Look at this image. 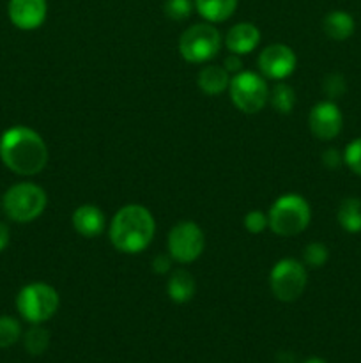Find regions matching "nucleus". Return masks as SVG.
Returning <instances> with one entry per match:
<instances>
[{"instance_id": "1", "label": "nucleus", "mask_w": 361, "mask_h": 363, "mask_svg": "<svg viewBox=\"0 0 361 363\" xmlns=\"http://www.w3.org/2000/svg\"><path fill=\"white\" fill-rule=\"evenodd\" d=\"M0 160L18 176H35L48 163V147L34 130L16 126L0 137Z\"/></svg>"}, {"instance_id": "2", "label": "nucleus", "mask_w": 361, "mask_h": 363, "mask_svg": "<svg viewBox=\"0 0 361 363\" xmlns=\"http://www.w3.org/2000/svg\"><path fill=\"white\" fill-rule=\"evenodd\" d=\"M156 223L147 208L127 204L120 208L110 223V241L122 254H140L151 245Z\"/></svg>"}, {"instance_id": "3", "label": "nucleus", "mask_w": 361, "mask_h": 363, "mask_svg": "<svg viewBox=\"0 0 361 363\" xmlns=\"http://www.w3.org/2000/svg\"><path fill=\"white\" fill-rule=\"evenodd\" d=\"M269 227L282 238L296 236L303 233L311 220L310 204L297 194H287L276 199L269 209Z\"/></svg>"}, {"instance_id": "4", "label": "nucleus", "mask_w": 361, "mask_h": 363, "mask_svg": "<svg viewBox=\"0 0 361 363\" xmlns=\"http://www.w3.org/2000/svg\"><path fill=\"white\" fill-rule=\"evenodd\" d=\"M45 190L34 183H18L4 195V211L13 222L28 223L39 218L46 209Z\"/></svg>"}, {"instance_id": "5", "label": "nucleus", "mask_w": 361, "mask_h": 363, "mask_svg": "<svg viewBox=\"0 0 361 363\" xmlns=\"http://www.w3.org/2000/svg\"><path fill=\"white\" fill-rule=\"evenodd\" d=\"M16 307L25 321L41 325L55 315L59 308V294L48 284H28L18 293Z\"/></svg>"}, {"instance_id": "6", "label": "nucleus", "mask_w": 361, "mask_h": 363, "mask_svg": "<svg viewBox=\"0 0 361 363\" xmlns=\"http://www.w3.org/2000/svg\"><path fill=\"white\" fill-rule=\"evenodd\" d=\"M222 48V35L214 25L197 23L183 32L179 39V53L188 62H207Z\"/></svg>"}, {"instance_id": "7", "label": "nucleus", "mask_w": 361, "mask_h": 363, "mask_svg": "<svg viewBox=\"0 0 361 363\" xmlns=\"http://www.w3.org/2000/svg\"><path fill=\"white\" fill-rule=\"evenodd\" d=\"M269 284L276 300L285 303L296 301L306 289V266L294 259H282L273 268Z\"/></svg>"}, {"instance_id": "8", "label": "nucleus", "mask_w": 361, "mask_h": 363, "mask_svg": "<svg viewBox=\"0 0 361 363\" xmlns=\"http://www.w3.org/2000/svg\"><path fill=\"white\" fill-rule=\"evenodd\" d=\"M230 98L244 113H257L269 99V89L264 78L251 71H239L230 78Z\"/></svg>"}, {"instance_id": "9", "label": "nucleus", "mask_w": 361, "mask_h": 363, "mask_svg": "<svg viewBox=\"0 0 361 363\" xmlns=\"http://www.w3.org/2000/svg\"><path fill=\"white\" fill-rule=\"evenodd\" d=\"M205 248V238L195 222H179L168 234V254L180 264L197 261Z\"/></svg>"}, {"instance_id": "10", "label": "nucleus", "mask_w": 361, "mask_h": 363, "mask_svg": "<svg viewBox=\"0 0 361 363\" xmlns=\"http://www.w3.org/2000/svg\"><path fill=\"white\" fill-rule=\"evenodd\" d=\"M308 126L310 131L314 133V137H317L319 140H333L340 135L343 126V117L340 108L336 106V103L329 101H321L310 110V116H308Z\"/></svg>"}, {"instance_id": "11", "label": "nucleus", "mask_w": 361, "mask_h": 363, "mask_svg": "<svg viewBox=\"0 0 361 363\" xmlns=\"http://www.w3.org/2000/svg\"><path fill=\"white\" fill-rule=\"evenodd\" d=\"M258 67L271 80H283L296 69V53L287 45H271L262 50Z\"/></svg>"}, {"instance_id": "12", "label": "nucleus", "mask_w": 361, "mask_h": 363, "mask_svg": "<svg viewBox=\"0 0 361 363\" xmlns=\"http://www.w3.org/2000/svg\"><path fill=\"white\" fill-rule=\"evenodd\" d=\"M46 0H9L7 14L11 23L20 30H35L46 20Z\"/></svg>"}, {"instance_id": "13", "label": "nucleus", "mask_w": 361, "mask_h": 363, "mask_svg": "<svg viewBox=\"0 0 361 363\" xmlns=\"http://www.w3.org/2000/svg\"><path fill=\"white\" fill-rule=\"evenodd\" d=\"M258 43H260V30L248 21L234 25L225 35V46L230 53H237V55L250 53L251 50L257 48Z\"/></svg>"}, {"instance_id": "14", "label": "nucleus", "mask_w": 361, "mask_h": 363, "mask_svg": "<svg viewBox=\"0 0 361 363\" xmlns=\"http://www.w3.org/2000/svg\"><path fill=\"white\" fill-rule=\"evenodd\" d=\"M106 220L101 209L98 206L85 204L74 209L73 213V227L80 236L84 238H98L105 230Z\"/></svg>"}, {"instance_id": "15", "label": "nucleus", "mask_w": 361, "mask_h": 363, "mask_svg": "<svg viewBox=\"0 0 361 363\" xmlns=\"http://www.w3.org/2000/svg\"><path fill=\"white\" fill-rule=\"evenodd\" d=\"M354 18L345 11H331L322 20V30L333 41H345L354 34Z\"/></svg>"}, {"instance_id": "16", "label": "nucleus", "mask_w": 361, "mask_h": 363, "mask_svg": "<svg viewBox=\"0 0 361 363\" xmlns=\"http://www.w3.org/2000/svg\"><path fill=\"white\" fill-rule=\"evenodd\" d=\"M237 2L239 0H195V7L209 23H222L236 13Z\"/></svg>"}, {"instance_id": "17", "label": "nucleus", "mask_w": 361, "mask_h": 363, "mask_svg": "<svg viewBox=\"0 0 361 363\" xmlns=\"http://www.w3.org/2000/svg\"><path fill=\"white\" fill-rule=\"evenodd\" d=\"M230 85L229 71L222 66H205L198 74V87L207 96H219Z\"/></svg>"}, {"instance_id": "18", "label": "nucleus", "mask_w": 361, "mask_h": 363, "mask_svg": "<svg viewBox=\"0 0 361 363\" xmlns=\"http://www.w3.org/2000/svg\"><path fill=\"white\" fill-rule=\"evenodd\" d=\"M195 279L191 273H188L186 269H177V272L172 273L168 280V286H166V291H168L170 300L176 301V303H186L191 298L195 296Z\"/></svg>"}, {"instance_id": "19", "label": "nucleus", "mask_w": 361, "mask_h": 363, "mask_svg": "<svg viewBox=\"0 0 361 363\" xmlns=\"http://www.w3.org/2000/svg\"><path fill=\"white\" fill-rule=\"evenodd\" d=\"M340 227L350 234L361 233V199L347 197L340 204L336 213Z\"/></svg>"}, {"instance_id": "20", "label": "nucleus", "mask_w": 361, "mask_h": 363, "mask_svg": "<svg viewBox=\"0 0 361 363\" xmlns=\"http://www.w3.org/2000/svg\"><path fill=\"white\" fill-rule=\"evenodd\" d=\"M23 346L27 350L28 354L32 357H39V354L45 353L50 346V333L48 330L42 328V326L34 325L23 337Z\"/></svg>"}, {"instance_id": "21", "label": "nucleus", "mask_w": 361, "mask_h": 363, "mask_svg": "<svg viewBox=\"0 0 361 363\" xmlns=\"http://www.w3.org/2000/svg\"><path fill=\"white\" fill-rule=\"evenodd\" d=\"M271 105L278 113H290V110L296 105V92H294V89L290 85L283 84V82L276 84L271 94Z\"/></svg>"}, {"instance_id": "22", "label": "nucleus", "mask_w": 361, "mask_h": 363, "mask_svg": "<svg viewBox=\"0 0 361 363\" xmlns=\"http://www.w3.org/2000/svg\"><path fill=\"white\" fill-rule=\"evenodd\" d=\"M21 326L11 315H0V347H11L20 340Z\"/></svg>"}, {"instance_id": "23", "label": "nucleus", "mask_w": 361, "mask_h": 363, "mask_svg": "<svg viewBox=\"0 0 361 363\" xmlns=\"http://www.w3.org/2000/svg\"><path fill=\"white\" fill-rule=\"evenodd\" d=\"M329 250L326 245L322 243H310L303 252V264L306 268H322L328 262Z\"/></svg>"}, {"instance_id": "24", "label": "nucleus", "mask_w": 361, "mask_h": 363, "mask_svg": "<svg viewBox=\"0 0 361 363\" xmlns=\"http://www.w3.org/2000/svg\"><path fill=\"white\" fill-rule=\"evenodd\" d=\"M163 11L173 21H183L193 11V0H165Z\"/></svg>"}, {"instance_id": "25", "label": "nucleus", "mask_w": 361, "mask_h": 363, "mask_svg": "<svg viewBox=\"0 0 361 363\" xmlns=\"http://www.w3.org/2000/svg\"><path fill=\"white\" fill-rule=\"evenodd\" d=\"M322 91L326 92L329 99H338L345 94L347 91V84H345V78L342 77L340 73H331L324 78L322 82Z\"/></svg>"}, {"instance_id": "26", "label": "nucleus", "mask_w": 361, "mask_h": 363, "mask_svg": "<svg viewBox=\"0 0 361 363\" xmlns=\"http://www.w3.org/2000/svg\"><path fill=\"white\" fill-rule=\"evenodd\" d=\"M343 163L361 177V138L350 142L343 151Z\"/></svg>"}, {"instance_id": "27", "label": "nucleus", "mask_w": 361, "mask_h": 363, "mask_svg": "<svg viewBox=\"0 0 361 363\" xmlns=\"http://www.w3.org/2000/svg\"><path fill=\"white\" fill-rule=\"evenodd\" d=\"M268 225V215H264V213L258 211V209H253V211H250L244 216V227H246L248 233L251 234H260Z\"/></svg>"}, {"instance_id": "28", "label": "nucleus", "mask_w": 361, "mask_h": 363, "mask_svg": "<svg viewBox=\"0 0 361 363\" xmlns=\"http://www.w3.org/2000/svg\"><path fill=\"white\" fill-rule=\"evenodd\" d=\"M322 163H324L328 169L335 170L343 163V155L338 149H328V151H324V155H322Z\"/></svg>"}, {"instance_id": "29", "label": "nucleus", "mask_w": 361, "mask_h": 363, "mask_svg": "<svg viewBox=\"0 0 361 363\" xmlns=\"http://www.w3.org/2000/svg\"><path fill=\"white\" fill-rule=\"evenodd\" d=\"M172 261H173V259L170 257V254H168V257H166L165 254L156 255L154 261H152V269H154L156 273H159V275H163V273H166L170 269V266H172Z\"/></svg>"}, {"instance_id": "30", "label": "nucleus", "mask_w": 361, "mask_h": 363, "mask_svg": "<svg viewBox=\"0 0 361 363\" xmlns=\"http://www.w3.org/2000/svg\"><path fill=\"white\" fill-rule=\"evenodd\" d=\"M241 55H237V53H230L229 57L225 59V69L229 71V73H239L241 67H243V62H241L239 59Z\"/></svg>"}, {"instance_id": "31", "label": "nucleus", "mask_w": 361, "mask_h": 363, "mask_svg": "<svg viewBox=\"0 0 361 363\" xmlns=\"http://www.w3.org/2000/svg\"><path fill=\"white\" fill-rule=\"evenodd\" d=\"M9 245V229H7L6 223L0 222V252Z\"/></svg>"}, {"instance_id": "32", "label": "nucleus", "mask_w": 361, "mask_h": 363, "mask_svg": "<svg viewBox=\"0 0 361 363\" xmlns=\"http://www.w3.org/2000/svg\"><path fill=\"white\" fill-rule=\"evenodd\" d=\"M303 363H328V362H324V360H322V358L311 357V358H308V360H304Z\"/></svg>"}]
</instances>
